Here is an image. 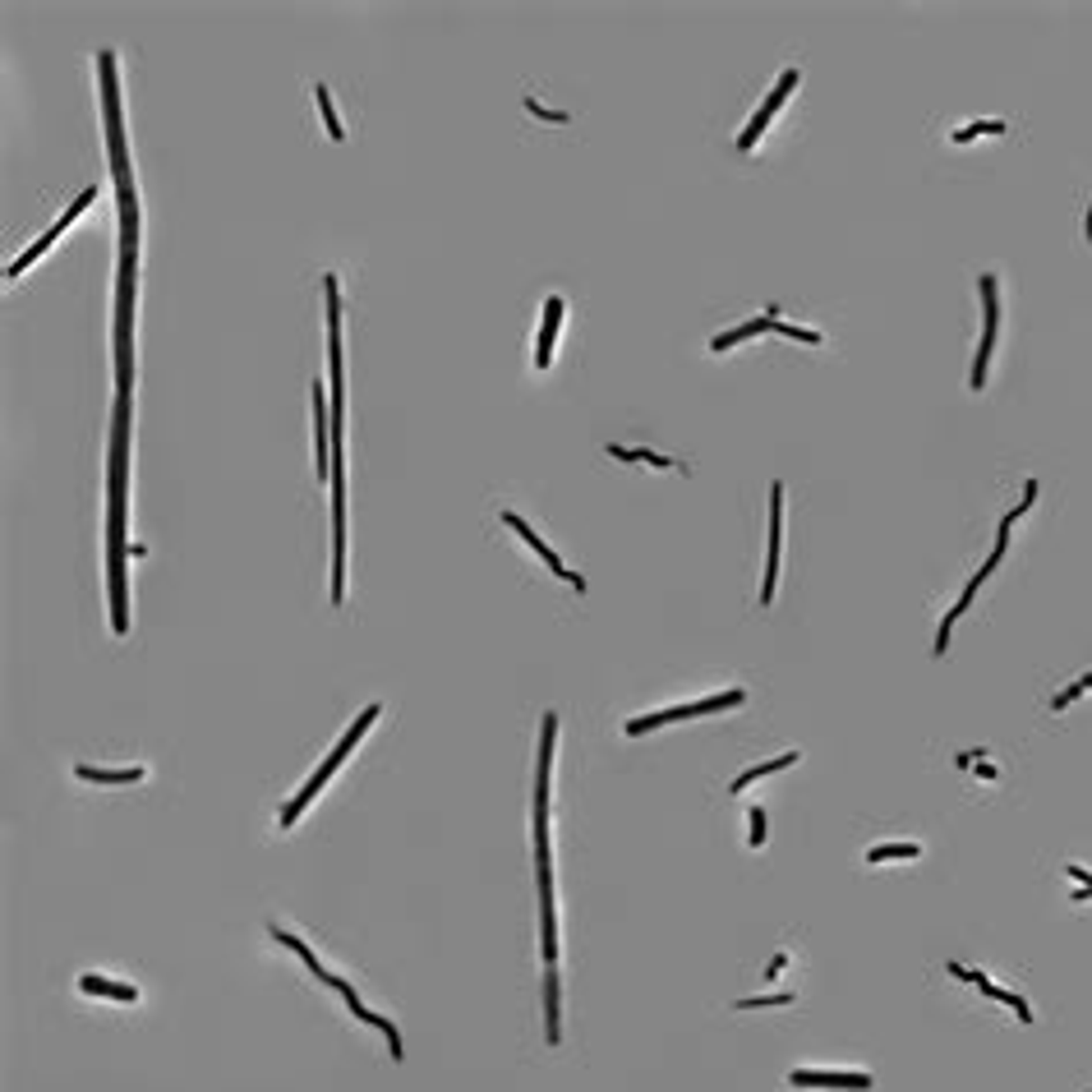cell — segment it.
I'll use <instances>...</instances> for the list:
<instances>
[{"label": "cell", "instance_id": "1", "mask_svg": "<svg viewBox=\"0 0 1092 1092\" xmlns=\"http://www.w3.org/2000/svg\"><path fill=\"white\" fill-rule=\"evenodd\" d=\"M125 484H129V397L116 392V420H111V512H106V586H111V627L116 636L129 632V595H125Z\"/></svg>", "mask_w": 1092, "mask_h": 1092}, {"label": "cell", "instance_id": "2", "mask_svg": "<svg viewBox=\"0 0 1092 1092\" xmlns=\"http://www.w3.org/2000/svg\"><path fill=\"white\" fill-rule=\"evenodd\" d=\"M134 268H138V198L120 189V277H116V383L134 397Z\"/></svg>", "mask_w": 1092, "mask_h": 1092}, {"label": "cell", "instance_id": "3", "mask_svg": "<svg viewBox=\"0 0 1092 1092\" xmlns=\"http://www.w3.org/2000/svg\"><path fill=\"white\" fill-rule=\"evenodd\" d=\"M558 714L540 719V774H535V871H540V913H544V964H558V917H553V881H549V765H553Z\"/></svg>", "mask_w": 1092, "mask_h": 1092}, {"label": "cell", "instance_id": "4", "mask_svg": "<svg viewBox=\"0 0 1092 1092\" xmlns=\"http://www.w3.org/2000/svg\"><path fill=\"white\" fill-rule=\"evenodd\" d=\"M97 75H102V116H106V153H111V176L116 194L134 189L129 185V153H125V129H120V88H116V51H97Z\"/></svg>", "mask_w": 1092, "mask_h": 1092}, {"label": "cell", "instance_id": "5", "mask_svg": "<svg viewBox=\"0 0 1092 1092\" xmlns=\"http://www.w3.org/2000/svg\"><path fill=\"white\" fill-rule=\"evenodd\" d=\"M977 290H982V305H986V328H982V346H977L973 374H968V388H973V392H982V383H986L991 346H996V332H1000V296H996V277L982 272V277H977Z\"/></svg>", "mask_w": 1092, "mask_h": 1092}, {"label": "cell", "instance_id": "6", "mask_svg": "<svg viewBox=\"0 0 1092 1092\" xmlns=\"http://www.w3.org/2000/svg\"><path fill=\"white\" fill-rule=\"evenodd\" d=\"M779 549H784V484H770V553H765V581H761V604L774 600L779 581Z\"/></svg>", "mask_w": 1092, "mask_h": 1092}, {"label": "cell", "instance_id": "7", "mask_svg": "<svg viewBox=\"0 0 1092 1092\" xmlns=\"http://www.w3.org/2000/svg\"><path fill=\"white\" fill-rule=\"evenodd\" d=\"M793 88H797V65H793V69H784V75H779V84L770 88V97L761 102V111L747 120V129H743V138H738V148H743V153H752V148H756L761 129H765V125H770V116H774V111L788 102V93H793Z\"/></svg>", "mask_w": 1092, "mask_h": 1092}, {"label": "cell", "instance_id": "8", "mask_svg": "<svg viewBox=\"0 0 1092 1092\" xmlns=\"http://www.w3.org/2000/svg\"><path fill=\"white\" fill-rule=\"evenodd\" d=\"M93 198H97V189H84V194L75 198V207H65V212H60V222H56V227H51V231H46L42 240H37L33 249H24V254H19V258H15V263L5 268V277H10V281H15V277H24V268H33V263H37V258H42V254H46V249H51L56 240H60V231H65L69 222H75V217H79V212H84V207H88Z\"/></svg>", "mask_w": 1092, "mask_h": 1092}, {"label": "cell", "instance_id": "9", "mask_svg": "<svg viewBox=\"0 0 1092 1092\" xmlns=\"http://www.w3.org/2000/svg\"><path fill=\"white\" fill-rule=\"evenodd\" d=\"M502 521L512 526V531H517V535H521V540H526V544H531V549H535V553H540V558H544V562H549V567H553V571H558V576L567 581V586L586 591V576H576L571 567H562V562H558V553H553V549H549V544H544V540H540V535H535V531H531V526H526V521H521L517 512H502Z\"/></svg>", "mask_w": 1092, "mask_h": 1092}, {"label": "cell", "instance_id": "10", "mask_svg": "<svg viewBox=\"0 0 1092 1092\" xmlns=\"http://www.w3.org/2000/svg\"><path fill=\"white\" fill-rule=\"evenodd\" d=\"M788 1087H848V1092H871V1074H821V1069H793Z\"/></svg>", "mask_w": 1092, "mask_h": 1092}, {"label": "cell", "instance_id": "11", "mask_svg": "<svg viewBox=\"0 0 1092 1092\" xmlns=\"http://www.w3.org/2000/svg\"><path fill=\"white\" fill-rule=\"evenodd\" d=\"M996 567H1000V558H996V553H991V558H986V562H982V571H977V576H973V581H968V591H964V595H959V604H955V609H950V613H945V622H940V636H935V654H945V645H950V627H955V618H959V613H968V604H973V595H977V591H982V581H986V576H991V571H996Z\"/></svg>", "mask_w": 1092, "mask_h": 1092}, {"label": "cell", "instance_id": "12", "mask_svg": "<svg viewBox=\"0 0 1092 1092\" xmlns=\"http://www.w3.org/2000/svg\"><path fill=\"white\" fill-rule=\"evenodd\" d=\"M558 328H562V296H549L544 300V328H540V341H535V369H549V364H553Z\"/></svg>", "mask_w": 1092, "mask_h": 1092}, {"label": "cell", "instance_id": "13", "mask_svg": "<svg viewBox=\"0 0 1092 1092\" xmlns=\"http://www.w3.org/2000/svg\"><path fill=\"white\" fill-rule=\"evenodd\" d=\"M332 774H337V765H332V761H323V765H318V770H314V774L305 779V788H300L296 797H290V807L281 812V830H290V825L300 821V812H305V807L314 803V797H318V788H323V784H328Z\"/></svg>", "mask_w": 1092, "mask_h": 1092}, {"label": "cell", "instance_id": "14", "mask_svg": "<svg viewBox=\"0 0 1092 1092\" xmlns=\"http://www.w3.org/2000/svg\"><path fill=\"white\" fill-rule=\"evenodd\" d=\"M374 719H379V705H369V710H364V714H359V719H355V723L346 728V738H341V743L332 747V756H328V761H332L337 770H341V761L350 756V747H355V743H359L364 733H369V723H374Z\"/></svg>", "mask_w": 1092, "mask_h": 1092}, {"label": "cell", "instance_id": "15", "mask_svg": "<svg viewBox=\"0 0 1092 1092\" xmlns=\"http://www.w3.org/2000/svg\"><path fill=\"white\" fill-rule=\"evenodd\" d=\"M544 1037H549V1046H558V1037H562V1028H558V973L553 968L544 973Z\"/></svg>", "mask_w": 1092, "mask_h": 1092}, {"label": "cell", "instance_id": "16", "mask_svg": "<svg viewBox=\"0 0 1092 1092\" xmlns=\"http://www.w3.org/2000/svg\"><path fill=\"white\" fill-rule=\"evenodd\" d=\"M79 991H84V996H111V1000H125V1005H129V1000H138V991H134V986L106 982V977H97V973H84V977H79Z\"/></svg>", "mask_w": 1092, "mask_h": 1092}, {"label": "cell", "instance_id": "17", "mask_svg": "<svg viewBox=\"0 0 1092 1092\" xmlns=\"http://www.w3.org/2000/svg\"><path fill=\"white\" fill-rule=\"evenodd\" d=\"M673 719H687V705H673V710H660V714H636V719H627V738H641V733H650V728H664V723H673Z\"/></svg>", "mask_w": 1092, "mask_h": 1092}, {"label": "cell", "instance_id": "18", "mask_svg": "<svg viewBox=\"0 0 1092 1092\" xmlns=\"http://www.w3.org/2000/svg\"><path fill=\"white\" fill-rule=\"evenodd\" d=\"M743 701H747V692H743V687L723 692V696H701V701H692V705H687V719H696V714H714V710H733V705H743Z\"/></svg>", "mask_w": 1092, "mask_h": 1092}, {"label": "cell", "instance_id": "19", "mask_svg": "<svg viewBox=\"0 0 1092 1092\" xmlns=\"http://www.w3.org/2000/svg\"><path fill=\"white\" fill-rule=\"evenodd\" d=\"M770 328V314L765 318H752V323H743V328H728V332H719V337H710V350H728V346H738V341H747V337H756V332H765Z\"/></svg>", "mask_w": 1092, "mask_h": 1092}, {"label": "cell", "instance_id": "20", "mask_svg": "<svg viewBox=\"0 0 1092 1092\" xmlns=\"http://www.w3.org/2000/svg\"><path fill=\"white\" fill-rule=\"evenodd\" d=\"M75 774L88 779V784H138V779H143V765H134V770H93V765H79Z\"/></svg>", "mask_w": 1092, "mask_h": 1092}, {"label": "cell", "instance_id": "21", "mask_svg": "<svg viewBox=\"0 0 1092 1092\" xmlns=\"http://www.w3.org/2000/svg\"><path fill=\"white\" fill-rule=\"evenodd\" d=\"M609 457H618V461H650L654 470H673V466H678V461L650 452V448H622V443H609Z\"/></svg>", "mask_w": 1092, "mask_h": 1092}, {"label": "cell", "instance_id": "22", "mask_svg": "<svg viewBox=\"0 0 1092 1092\" xmlns=\"http://www.w3.org/2000/svg\"><path fill=\"white\" fill-rule=\"evenodd\" d=\"M788 765H797V752H784V756H774V761H761L756 770L738 774V779H733V793H743V788H747V784H756L761 774H774V770H788Z\"/></svg>", "mask_w": 1092, "mask_h": 1092}, {"label": "cell", "instance_id": "23", "mask_svg": "<svg viewBox=\"0 0 1092 1092\" xmlns=\"http://www.w3.org/2000/svg\"><path fill=\"white\" fill-rule=\"evenodd\" d=\"M917 853H922L917 844H881V848H871V853H866V866H876V862H904V857L913 862Z\"/></svg>", "mask_w": 1092, "mask_h": 1092}, {"label": "cell", "instance_id": "24", "mask_svg": "<svg viewBox=\"0 0 1092 1092\" xmlns=\"http://www.w3.org/2000/svg\"><path fill=\"white\" fill-rule=\"evenodd\" d=\"M355 1018H364V1024L383 1028V1037H388V1046H392V1060H401V1037H397V1028H392V1018H383V1014H369L364 1005H355Z\"/></svg>", "mask_w": 1092, "mask_h": 1092}, {"label": "cell", "instance_id": "25", "mask_svg": "<svg viewBox=\"0 0 1092 1092\" xmlns=\"http://www.w3.org/2000/svg\"><path fill=\"white\" fill-rule=\"evenodd\" d=\"M314 97H318V111H323V125H328V138H346V129H341V120H337V111H332V93L323 88V84H314Z\"/></svg>", "mask_w": 1092, "mask_h": 1092}, {"label": "cell", "instance_id": "26", "mask_svg": "<svg viewBox=\"0 0 1092 1092\" xmlns=\"http://www.w3.org/2000/svg\"><path fill=\"white\" fill-rule=\"evenodd\" d=\"M770 328H774V332H784V337H793V341H807V346H821V341H825V337H821L816 328H797V323H779V314H774V309H770Z\"/></svg>", "mask_w": 1092, "mask_h": 1092}, {"label": "cell", "instance_id": "27", "mask_svg": "<svg viewBox=\"0 0 1092 1092\" xmlns=\"http://www.w3.org/2000/svg\"><path fill=\"white\" fill-rule=\"evenodd\" d=\"M977 134H1005V120H973V125L955 129L950 138H955V143H968V138H977Z\"/></svg>", "mask_w": 1092, "mask_h": 1092}, {"label": "cell", "instance_id": "28", "mask_svg": "<svg viewBox=\"0 0 1092 1092\" xmlns=\"http://www.w3.org/2000/svg\"><path fill=\"white\" fill-rule=\"evenodd\" d=\"M793 1005V991H774V996H752V1000H738V1009H784Z\"/></svg>", "mask_w": 1092, "mask_h": 1092}, {"label": "cell", "instance_id": "29", "mask_svg": "<svg viewBox=\"0 0 1092 1092\" xmlns=\"http://www.w3.org/2000/svg\"><path fill=\"white\" fill-rule=\"evenodd\" d=\"M1083 692H1092V673H1083V678H1078L1074 687H1065V692H1060V696L1051 701V710H1065V705H1069V701H1078Z\"/></svg>", "mask_w": 1092, "mask_h": 1092}, {"label": "cell", "instance_id": "30", "mask_svg": "<svg viewBox=\"0 0 1092 1092\" xmlns=\"http://www.w3.org/2000/svg\"><path fill=\"white\" fill-rule=\"evenodd\" d=\"M747 825H752V834H747V844H752V848H761V844H765V812H761V807H752V816H747Z\"/></svg>", "mask_w": 1092, "mask_h": 1092}, {"label": "cell", "instance_id": "31", "mask_svg": "<svg viewBox=\"0 0 1092 1092\" xmlns=\"http://www.w3.org/2000/svg\"><path fill=\"white\" fill-rule=\"evenodd\" d=\"M526 111H531V116H540V120H553V125H567V120H571L567 111H549V106H540L535 97H526Z\"/></svg>", "mask_w": 1092, "mask_h": 1092}, {"label": "cell", "instance_id": "32", "mask_svg": "<svg viewBox=\"0 0 1092 1092\" xmlns=\"http://www.w3.org/2000/svg\"><path fill=\"white\" fill-rule=\"evenodd\" d=\"M1083 236L1092 240V207H1087V217H1083Z\"/></svg>", "mask_w": 1092, "mask_h": 1092}]
</instances>
